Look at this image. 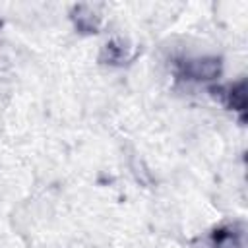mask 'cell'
<instances>
[{"instance_id":"obj_1","label":"cell","mask_w":248,"mask_h":248,"mask_svg":"<svg viewBox=\"0 0 248 248\" xmlns=\"http://www.w3.org/2000/svg\"><path fill=\"white\" fill-rule=\"evenodd\" d=\"M182 76L196 81H211L221 76V60L219 58H196L186 60L182 66Z\"/></svg>"},{"instance_id":"obj_2","label":"cell","mask_w":248,"mask_h":248,"mask_svg":"<svg viewBox=\"0 0 248 248\" xmlns=\"http://www.w3.org/2000/svg\"><path fill=\"white\" fill-rule=\"evenodd\" d=\"M134 56L132 46H126L120 41H108L101 50V60L107 64H124Z\"/></svg>"},{"instance_id":"obj_3","label":"cell","mask_w":248,"mask_h":248,"mask_svg":"<svg viewBox=\"0 0 248 248\" xmlns=\"http://www.w3.org/2000/svg\"><path fill=\"white\" fill-rule=\"evenodd\" d=\"M227 105L232 108V110H244L246 108V81H238V83H232L225 89L223 93Z\"/></svg>"},{"instance_id":"obj_4","label":"cell","mask_w":248,"mask_h":248,"mask_svg":"<svg viewBox=\"0 0 248 248\" xmlns=\"http://www.w3.org/2000/svg\"><path fill=\"white\" fill-rule=\"evenodd\" d=\"M76 25L81 31H95L97 29V21H95V14H91L87 10V6H79L76 10Z\"/></svg>"}]
</instances>
